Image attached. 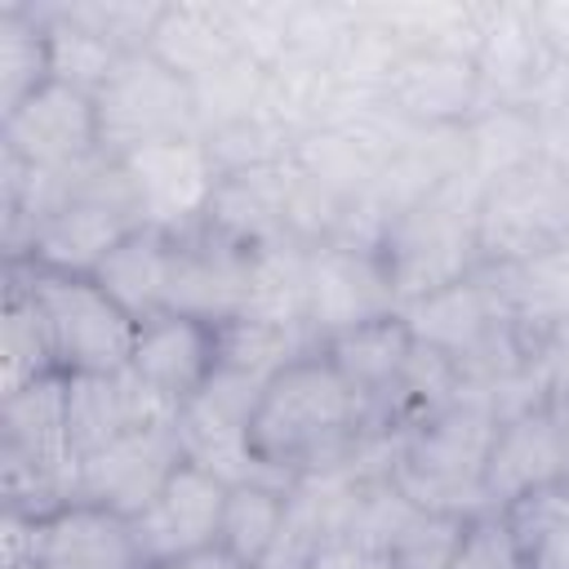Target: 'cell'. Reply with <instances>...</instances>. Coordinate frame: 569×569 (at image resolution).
<instances>
[{"label": "cell", "mask_w": 569, "mask_h": 569, "mask_svg": "<svg viewBox=\"0 0 569 569\" xmlns=\"http://www.w3.org/2000/svg\"><path fill=\"white\" fill-rule=\"evenodd\" d=\"M360 436V400L325 351H307L271 373L249 413V453L293 480L347 467Z\"/></svg>", "instance_id": "cell-1"}, {"label": "cell", "mask_w": 569, "mask_h": 569, "mask_svg": "<svg viewBox=\"0 0 569 569\" xmlns=\"http://www.w3.org/2000/svg\"><path fill=\"white\" fill-rule=\"evenodd\" d=\"M498 436V409L485 400H453L449 409L400 431L387 476L418 511H485V467Z\"/></svg>", "instance_id": "cell-2"}, {"label": "cell", "mask_w": 569, "mask_h": 569, "mask_svg": "<svg viewBox=\"0 0 569 569\" xmlns=\"http://www.w3.org/2000/svg\"><path fill=\"white\" fill-rule=\"evenodd\" d=\"M4 511L49 516L80 502V453L67 431V373H49L0 405Z\"/></svg>", "instance_id": "cell-3"}, {"label": "cell", "mask_w": 569, "mask_h": 569, "mask_svg": "<svg viewBox=\"0 0 569 569\" xmlns=\"http://www.w3.org/2000/svg\"><path fill=\"white\" fill-rule=\"evenodd\" d=\"M462 178V173H453ZM445 178L431 191L405 200L396 213H387L378 231V258L391 280V293L400 307L467 280L480 271V244H476V200H462V187Z\"/></svg>", "instance_id": "cell-4"}, {"label": "cell", "mask_w": 569, "mask_h": 569, "mask_svg": "<svg viewBox=\"0 0 569 569\" xmlns=\"http://www.w3.org/2000/svg\"><path fill=\"white\" fill-rule=\"evenodd\" d=\"M9 267L22 276L27 293L36 298V307L44 316L58 373H67V378L116 373L129 365L138 325L93 276L53 271V267H36V262H9Z\"/></svg>", "instance_id": "cell-5"}, {"label": "cell", "mask_w": 569, "mask_h": 569, "mask_svg": "<svg viewBox=\"0 0 569 569\" xmlns=\"http://www.w3.org/2000/svg\"><path fill=\"white\" fill-rule=\"evenodd\" d=\"M569 240V169L538 151L498 173L476 200L480 267H511Z\"/></svg>", "instance_id": "cell-6"}, {"label": "cell", "mask_w": 569, "mask_h": 569, "mask_svg": "<svg viewBox=\"0 0 569 569\" xmlns=\"http://www.w3.org/2000/svg\"><path fill=\"white\" fill-rule=\"evenodd\" d=\"M147 218L138 209V196L120 169V160H89L76 178V196L31 236L27 253L13 262H36V267H53V271H76V276H93L98 262L129 236L138 231Z\"/></svg>", "instance_id": "cell-7"}, {"label": "cell", "mask_w": 569, "mask_h": 569, "mask_svg": "<svg viewBox=\"0 0 569 569\" xmlns=\"http://www.w3.org/2000/svg\"><path fill=\"white\" fill-rule=\"evenodd\" d=\"M98 107V142L107 160H124L138 147L200 133L196 84L160 62L151 49H138L120 62V71L93 93Z\"/></svg>", "instance_id": "cell-8"}, {"label": "cell", "mask_w": 569, "mask_h": 569, "mask_svg": "<svg viewBox=\"0 0 569 569\" xmlns=\"http://www.w3.org/2000/svg\"><path fill=\"white\" fill-rule=\"evenodd\" d=\"M120 169L138 196L142 218L151 227L173 231V236L204 222L209 200L222 182V169H218V160L200 133L138 147L120 160Z\"/></svg>", "instance_id": "cell-9"}, {"label": "cell", "mask_w": 569, "mask_h": 569, "mask_svg": "<svg viewBox=\"0 0 569 569\" xmlns=\"http://www.w3.org/2000/svg\"><path fill=\"white\" fill-rule=\"evenodd\" d=\"M253 284H258V249L204 222L178 236L173 271H169V311L222 325L249 311Z\"/></svg>", "instance_id": "cell-10"}, {"label": "cell", "mask_w": 569, "mask_h": 569, "mask_svg": "<svg viewBox=\"0 0 569 569\" xmlns=\"http://www.w3.org/2000/svg\"><path fill=\"white\" fill-rule=\"evenodd\" d=\"M400 311L391 280L382 271V258L373 244H347V240H316L307 249V302L302 316L325 342L338 329H351L360 320Z\"/></svg>", "instance_id": "cell-11"}, {"label": "cell", "mask_w": 569, "mask_h": 569, "mask_svg": "<svg viewBox=\"0 0 569 569\" xmlns=\"http://www.w3.org/2000/svg\"><path fill=\"white\" fill-rule=\"evenodd\" d=\"M0 147L22 156L31 169H80L102 156L93 93L49 80L22 107L0 116Z\"/></svg>", "instance_id": "cell-12"}, {"label": "cell", "mask_w": 569, "mask_h": 569, "mask_svg": "<svg viewBox=\"0 0 569 569\" xmlns=\"http://www.w3.org/2000/svg\"><path fill=\"white\" fill-rule=\"evenodd\" d=\"M227 480L204 471L200 462L182 458L173 467V476L160 485V493L129 516L133 520V538L142 551V565L169 560V556H187L200 547L218 542L222 529V507H227Z\"/></svg>", "instance_id": "cell-13"}, {"label": "cell", "mask_w": 569, "mask_h": 569, "mask_svg": "<svg viewBox=\"0 0 569 569\" xmlns=\"http://www.w3.org/2000/svg\"><path fill=\"white\" fill-rule=\"evenodd\" d=\"M178 413H182V405L160 396L129 365L116 369V373H76V378H67V431H71V445H76L80 462L89 453H98L102 445L138 431V427L178 422Z\"/></svg>", "instance_id": "cell-14"}, {"label": "cell", "mask_w": 569, "mask_h": 569, "mask_svg": "<svg viewBox=\"0 0 569 569\" xmlns=\"http://www.w3.org/2000/svg\"><path fill=\"white\" fill-rule=\"evenodd\" d=\"M182 458L187 453L178 440V422L138 427L80 462V502H102L124 516H138Z\"/></svg>", "instance_id": "cell-15"}, {"label": "cell", "mask_w": 569, "mask_h": 569, "mask_svg": "<svg viewBox=\"0 0 569 569\" xmlns=\"http://www.w3.org/2000/svg\"><path fill=\"white\" fill-rule=\"evenodd\" d=\"M31 565L40 569H142L133 520L102 502H67L31 520Z\"/></svg>", "instance_id": "cell-16"}, {"label": "cell", "mask_w": 569, "mask_h": 569, "mask_svg": "<svg viewBox=\"0 0 569 569\" xmlns=\"http://www.w3.org/2000/svg\"><path fill=\"white\" fill-rule=\"evenodd\" d=\"M218 365H222V333L213 320L160 311L138 325L129 369L142 373L173 405H187L191 396H200L213 382Z\"/></svg>", "instance_id": "cell-17"}, {"label": "cell", "mask_w": 569, "mask_h": 569, "mask_svg": "<svg viewBox=\"0 0 569 569\" xmlns=\"http://www.w3.org/2000/svg\"><path fill=\"white\" fill-rule=\"evenodd\" d=\"M565 476H569L565 436H560V418L547 396L498 418V436H493L489 467H485V502L489 507H507L511 498H520L538 485L565 480Z\"/></svg>", "instance_id": "cell-18"}, {"label": "cell", "mask_w": 569, "mask_h": 569, "mask_svg": "<svg viewBox=\"0 0 569 569\" xmlns=\"http://www.w3.org/2000/svg\"><path fill=\"white\" fill-rule=\"evenodd\" d=\"M480 71L471 53L458 49H409L391 62L382 102L400 111L405 120L445 129L467 120V111L480 102Z\"/></svg>", "instance_id": "cell-19"}, {"label": "cell", "mask_w": 569, "mask_h": 569, "mask_svg": "<svg viewBox=\"0 0 569 569\" xmlns=\"http://www.w3.org/2000/svg\"><path fill=\"white\" fill-rule=\"evenodd\" d=\"M413 329L405 325L400 311H387V316H373V320H360L351 329H338L320 342L325 360L342 373V382L356 391L360 400V418H369L387 396L391 387L400 382L409 356H413Z\"/></svg>", "instance_id": "cell-20"}, {"label": "cell", "mask_w": 569, "mask_h": 569, "mask_svg": "<svg viewBox=\"0 0 569 569\" xmlns=\"http://www.w3.org/2000/svg\"><path fill=\"white\" fill-rule=\"evenodd\" d=\"M147 49L160 62H169L178 76H187L191 84L244 58L236 9L227 4H164Z\"/></svg>", "instance_id": "cell-21"}, {"label": "cell", "mask_w": 569, "mask_h": 569, "mask_svg": "<svg viewBox=\"0 0 569 569\" xmlns=\"http://www.w3.org/2000/svg\"><path fill=\"white\" fill-rule=\"evenodd\" d=\"M173 244L178 236L164 227L142 222L129 231L93 271V280L129 311L133 325L169 311V271H173Z\"/></svg>", "instance_id": "cell-22"}, {"label": "cell", "mask_w": 569, "mask_h": 569, "mask_svg": "<svg viewBox=\"0 0 569 569\" xmlns=\"http://www.w3.org/2000/svg\"><path fill=\"white\" fill-rule=\"evenodd\" d=\"M58 373L53 360V342L44 329V316L36 307V298L27 293L22 276L9 267V284H4V316H0V400Z\"/></svg>", "instance_id": "cell-23"}, {"label": "cell", "mask_w": 569, "mask_h": 569, "mask_svg": "<svg viewBox=\"0 0 569 569\" xmlns=\"http://www.w3.org/2000/svg\"><path fill=\"white\" fill-rule=\"evenodd\" d=\"M49 80H53V53H49V27L40 9L4 4L0 9V116L22 107Z\"/></svg>", "instance_id": "cell-24"}, {"label": "cell", "mask_w": 569, "mask_h": 569, "mask_svg": "<svg viewBox=\"0 0 569 569\" xmlns=\"http://www.w3.org/2000/svg\"><path fill=\"white\" fill-rule=\"evenodd\" d=\"M44 27H49V53H53V80L62 84H76L84 93H98L116 71L120 62L129 58L120 44H111L107 36H98L93 27L76 22L71 13L62 9H40Z\"/></svg>", "instance_id": "cell-25"}, {"label": "cell", "mask_w": 569, "mask_h": 569, "mask_svg": "<svg viewBox=\"0 0 569 569\" xmlns=\"http://www.w3.org/2000/svg\"><path fill=\"white\" fill-rule=\"evenodd\" d=\"M284 502H289V489L284 485H271V480H244V485H231L227 489V507H222V529H218V542L249 569H258V560L267 556L276 529H280V516H284Z\"/></svg>", "instance_id": "cell-26"}, {"label": "cell", "mask_w": 569, "mask_h": 569, "mask_svg": "<svg viewBox=\"0 0 569 569\" xmlns=\"http://www.w3.org/2000/svg\"><path fill=\"white\" fill-rule=\"evenodd\" d=\"M467 520L471 516L462 511H413L387 542L391 569H449L462 547Z\"/></svg>", "instance_id": "cell-27"}, {"label": "cell", "mask_w": 569, "mask_h": 569, "mask_svg": "<svg viewBox=\"0 0 569 569\" xmlns=\"http://www.w3.org/2000/svg\"><path fill=\"white\" fill-rule=\"evenodd\" d=\"M498 511H502V520H507L520 556H529L542 538H551L556 529L569 525V476L565 480H551V485H538V489L511 498Z\"/></svg>", "instance_id": "cell-28"}, {"label": "cell", "mask_w": 569, "mask_h": 569, "mask_svg": "<svg viewBox=\"0 0 569 569\" xmlns=\"http://www.w3.org/2000/svg\"><path fill=\"white\" fill-rule=\"evenodd\" d=\"M449 569H525V556H520V547H516L498 507H485L467 520L462 547H458Z\"/></svg>", "instance_id": "cell-29"}, {"label": "cell", "mask_w": 569, "mask_h": 569, "mask_svg": "<svg viewBox=\"0 0 569 569\" xmlns=\"http://www.w3.org/2000/svg\"><path fill=\"white\" fill-rule=\"evenodd\" d=\"M316 569H391V560H387V551L360 547V542H351V538H333V542L320 551Z\"/></svg>", "instance_id": "cell-30"}, {"label": "cell", "mask_w": 569, "mask_h": 569, "mask_svg": "<svg viewBox=\"0 0 569 569\" xmlns=\"http://www.w3.org/2000/svg\"><path fill=\"white\" fill-rule=\"evenodd\" d=\"M142 569H249V565H240L222 542H213V547H200V551H187V556H169V560H156V565H142Z\"/></svg>", "instance_id": "cell-31"}, {"label": "cell", "mask_w": 569, "mask_h": 569, "mask_svg": "<svg viewBox=\"0 0 569 569\" xmlns=\"http://www.w3.org/2000/svg\"><path fill=\"white\" fill-rule=\"evenodd\" d=\"M525 569H569V525L556 529L551 538H542V542L525 556Z\"/></svg>", "instance_id": "cell-32"}, {"label": "cell", "mask_w": 569, "mask_h": 569, "mask_svg": "<svg viewBox=\"0 0 569 569\" xmlns=\"http://www.w3.org/2000/svg\"><path fill=\"white\" fill-rule=\"evenodd\" d=\"M18 569H40V565H18Z\"/></svg>", "instance_id": "cell-33"}]
</instances>
